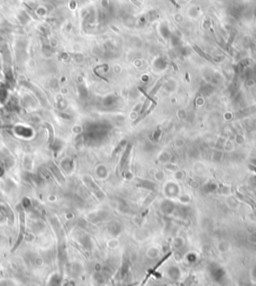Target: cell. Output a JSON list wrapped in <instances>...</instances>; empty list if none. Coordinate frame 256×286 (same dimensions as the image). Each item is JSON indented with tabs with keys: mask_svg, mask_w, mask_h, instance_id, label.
Segmentation results:
<instances>
[{
	"mask_svg": "<svg viewBox=\"0 0 256 286\" xmlns=\"http://www.w3.org/2000/svg\"><path fill=\"white\" fill-rule=\"evenodd\" d=\"M18 214H19V223H20L19 235H18V239H17L16 243H15V245H14L12 251H14L15 249L18 248L20 243L22 242V240L24 238V234H25V214H24V208L22 209L21 207H19L18 208Z\"/></svg>",
	"mask_w": 256,
	"mask_h": 286,
	"instance_id": "6da1fadb",
	"label": "cell"
},
{
	"mask_svg": "<svg viewBox=\"0 0 256 286\" xmlns=\"http://www.w3.org/2000/svg\"><path fill=\"white\" fill-rule=\"evenodd\" d=\"M60 283H61L60 275L55 274V275H53V276L49 279L48 286H60Z\"/></svg>",
	"mask_w": 256,
	"mask_h": 286,
	"instance_id": "3957f363",
	"label": "cell"
},
{
	"mask_svg": "<svg viewBox=\"0 0 256 286\" xmlns=\"http://www.w3.org/2000/svg\"><path fill=\"white\" fill-rule=\"evenodd\" d=\"M102 5H103V7H107V5H108V0H102Z\"/></svg>",
	"mask_w": 256,
	"mask_h": 286,
	"instance_id": "5b68a950",
	"label": "cell"
},
{
	"mask_svg": "<svg viewBox=\"0 0 256 286\" xmlns=\"http://www.w3.org/2000/svg\"><path fill=\"white\" fill-rule=\"evenodd\" d=\"M167 275L172 281H178L179 279L181 278L182 272L179 267L175 266V265H172V266H169L167 269Z\"/></svg>",
	"mask_w": 256,
	"mask_h": 286,
	"instance_id": "7a4b0ae2",
	"label": "cell"
},
{
	"mask_svg": "<svg viewBox=\"0 0 256 286\" xmlns=\"http://www.w3.org/2000/svg\"><path fill=\"white\" fill-rule=\"evenodd\" d=\"M170 1H171V2L173 3V5H175V6H176L177 8H179V7H180V6H179V5H178V4H177V3H176L175 1H174V0H170Z\"/></svg>",
	"mask_w": 256,
	"mask_h": 286,
	"instance_id": "8992f818",
	"label": "cell"
},
{
	"mask_svg": "<svg viewBox=\"0 0 256 286\" xmlns=\"http://www.w3.org/2000/svg\"><path fill=\"white\" fill-rule=\"evenodd\" d=\"M130 1H131L133 4H134L135 6H137V7H140V5H141V4H140L139 2H138L137 0H130Z\"/></svg>",
	"mask_w": 256,
	"mask_h": 286,
	"instance_id": "277c9868",
	"label": "cell"
}]
</instances>
